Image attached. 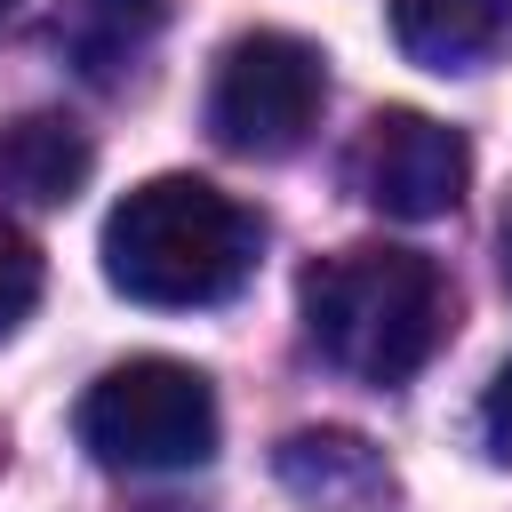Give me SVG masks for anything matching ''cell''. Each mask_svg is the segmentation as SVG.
<instances>
[{
    "label": "cell",
    "instance_id": "cell-9",
    "mask_svg": "<svg viewBox=\"0 0 512 512\" xmlns=\"http://www.w3.org/2000/svg\"><path fill=\"white\" fill-rule=\"evenodd\" d=\"M280 472L312 496H352V488H384V464L368 456V440H344V432H296L280 448Z\"/></svg>",
    "mask_w": 512,
    "mask_h": 512
},
{
    "label": "cell",
    "instance_id": "cell-2",
    "mask_svg": "<svg viewBox=\"0 0 512 512\" xmlns=\"http://www.w3.org/2000/svg\"><path fill=\"white\" fill-rule=\"evenodd\" d=\"M304 336L328 368H344L352 384H408L440 336H448V280L432 256L368 240L344 256H320L304 272Z\"/></svg>",
    "mask_w": 512,
    "mask_h": 512
},
{
    "label": "cell",
    "instance_id": "cell-6",
    "mask_svg": "<svg viewBox=\"0 0 512 512\" xmlns=\"http://www.w3.org/2000/svg\"><path fill=\"white\" fill-rule=\"evenodd\" d=\"M392 40L424 72H472L512 40V0H392Z\"/></svg>",
    "mask_w": 512,
    "mask_h": 512
},
{
    "label": "cell",
    "instance_id": "cell-12",
    "mask_svg": "<svg viewBox=\"0 0 512 512\" xmlns=\"http://www.w3.org/2000/svg\"><path fill=\"white\" fill-rule=\"evenodd\" d=\"M496 248H504V288H512V208H504V232H496Z\"/></svg>",
    "mask_w": 512,
    "mask_h": 512
},
{
    "label": "cell",
    "instance_id": "cell-11",
    "mask_svg": "<svg viewBox=\"0 0 512 512\" xmlns=\"http://www.w3.org/2000/svg\"><path fill=\"white\" fill-rule=\"evenodd\" d=\"M480 448H488L496 464H512V360L496 368V384H488V400H480Z\"/></svg>",
    "mask_w": 512,
    "mask_h": 512
},
{
    "label": "cell",
    "instance_id": "cell-5",
    "mask_svg": "<svg viewBox=\"0 0 512 512\" xmlns=\"http://www.w3.org/2000/svg\"><path fill=\"white\" fill-rule=\"evenodd\" d=\"M344 176H352V192H360L376 216L432 224V216H448V208L464 200V184H472V152H464V136H456L448 120L392 104V112H376V120L360 128Z\"/></svg>",
    "mask_w": 512,
    "mask_h": 512
},
{
    "label": "cell",
    "instance_id": "cell-13",
    "mask_svg": "<svg viewBox=\"0 0 512 512\" xmlns=\"http://www.w3.org/2000/svg\"><path fill=\"white\" fill-rule=\"evenodd\" d=\"M8 8H16V0H0V24H8Z\"/></svg>",
    "mask_w": 512,
    "mask_h": 512
},
{
    "label": "cell",
    "instance_id": "cell-8",
    "mask_svg": "<svg viewBox=\"0 0 512 512\" xmlns=\"http://www.w3.org/2000/svg\"><path fill=\"white\" fill-rule=\"evenodd\" d=\"M160 24H168V0H72L64 24H56V40H64V56L88 80H120L152 48Z\"/></svg>",
    "mask_w": 512,
    "mask_h": 512
},
{
    "label": "cell",
    "instance_id": "cell-3",
    "mask_svg": "<svg viewBox=\"0 0 512 512\" xmlns=\"http://www.w3.org/2000/svg\"><path fill=\"white\" fill-rule=\"evenodd\" d=\"M80 448L112 472H192L216 456V392L184 360H120L80 400Z\"/></svg>",
    "mask_w": 512,
    "mask_h": 512
},
{
    "label": "cell",
    "instance_id": "cell-10",
    "mask_svg": "<svg viewBox=\"0 0 512 512\" xmlns=\"http://www.w3.org/2000/svg\"><path fill=\"white\" fill-rule=\"evenodd\" d=\"M40 304V240L8 216L0 200V336H16V320Z\"/></svg>",
    "mask_w": 512,
    "mask_h": 512
},
{
    "label": "cell",
    "instance_id": "cell-1",
    "mask_svg": "<svg viewBox=\"0 0 512 512\" xmlns=\"http://www.w3.org/2000/svg\"><path fill=\"white\" fill-rule=\"evenodd\" d=\"M256 240L264 224L208 176H152L104 216V280L152 312L224 304L248 280Z\"/></svg>",
    "mask_w": 512,
    "mask_h": 512
},
{
    "label": "cell",
    "instance_id": "cell-4",
    "mask_svg": "<svg viewBox=\"0 0 512 512\" xmlns=\"http://www.w3.org/2000/svg\"><path fill=\"white\" fill-rule=\"evenodd\" d=\"M328 104V56L296 32H240L208 80V128L240 160H288Z\"/></svg>",
    "mask_w": 512,
    "mask_h": 512
},
{
    "label": "cell",
    "instance_id": "cell-7",
    "mask_svg": "<svg viewBox=\"0 0 512 512\" xmlns=\"http://www.w3.org/2000/svg\"><path fill=\"white\" fill-rule=\"evenodd\" d=\"M88 168H96V152L64 112H24L0 128V192H16L32 208H64L88 184Z\"/></svg>",
    "mask_w": 512,
    "mask_h": 512
}]
</instances>
